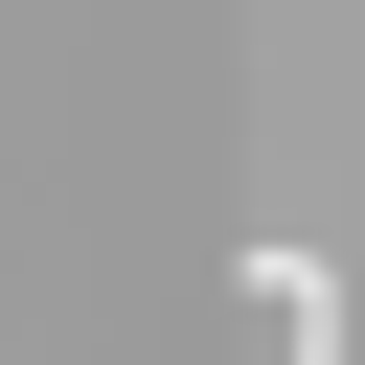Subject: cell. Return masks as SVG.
Here are the masks:
<instances>
[{"mask_svg":"<svg viewBox=\"0 0 365 365\" xmlns=\"http://www.w3.org/2000/svg\"><path fill=\"white\" fill-rule=\"evenodd\" d=\"M251 319H274V365H342V251L319 228H251Z\"/></svg>","mask_w":365,"mask_h":365,"instance_id":"obj_1","label":"cell"}]
</instances>
